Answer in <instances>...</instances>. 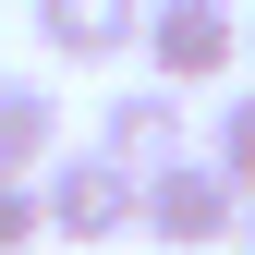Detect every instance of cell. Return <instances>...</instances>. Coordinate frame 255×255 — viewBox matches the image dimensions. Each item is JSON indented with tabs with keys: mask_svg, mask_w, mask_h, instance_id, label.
I'll return each instance as SVG.
<instances>
[{
	"mask_svg": "<svg viewBox=\"0 0 255 255\" xmlns=\"http://www.w3.org/2000/svg\"><path fill=\"white\" fill-rule=\"evenodd\" d=\"M98 146H110L134 182H158L170 158H195V122H182L170 85H122V98H98Z\"/></svg>",
	"mask_w": 255,
	"mask_h": 255,
	"instance_id": "obj_4",
	"label": "cell"
},
{
	"mask_svg": "<svg viewBox=\"0 0 255 255\" xmlns=\"http://www.w3.org/2000/svg\"><path fill=\"white\" fill-rule=\"evenodd\" d=\"M37 195H49V231H61V243H122V231H146V182L122 170L110 146H61L49 170H37Z\"/></svg>",
	"mask_w": 255,
	"mask_h": 255,
	"instance_id": "obj_1",
	"label": "cell"
},
{
	"mask_svg": "<svg viewBox=\"0 0 255 255\" xmlns=\"http://www.w3.org/2000/svg\"><path fill=\"white\" fill-rule=\"evenodd\" d=\"M207 158H219V170L255 195V85H243V98H219V122H207Z\"/></svg>",
	"mask_w": 255,
	"mask_h": 255,
	"instance_id": "obj_7",
	"label": "cell"
},
{
	"mask_svg": "<svg viewBox=\"0 0 255 255\" xmlns=\"http://www.w3.org/2000/svg\"><path fill=\"white\" fill-rule=\"evenodd\" d=\"M243 255H255V195H243Z\"/></svg>",
	"mask_w": 255,
	"mask_h": 255,
	"instance_id": "obj_9",
	"label": "cell"
},
{
	"mask_svg": "<svg viewBox=\"0 0 255 255\" xmlns=\"http://www.w3.org/2000/svg\"><path fill=\"white\" fill-rule=\"evenodd\" d=\"M231 61H243L231 0H146V85L195 98V85H231Z\"/></svg>",
	"mask_w": 255,
	"mask_h": 255,
	"instance_id": "obj_2",
	"label": "cell"
},
{
	"mask_svg": "<svg viewBox=\"0 0 255 255\" xmlns=\"http://www.w3.org/2000/svg\"><path fill=\"white\" fill-rule=\"evenodd\" d=\"M37 231H49V195L37 182H0V255H24Z\"/></svg>",
	"mask_w": 255,
	"mask_h": 255,
	"instance_id": "obj_8",
	"label": "cell"
},
{
	"mask_svg": "<svg viewBox=\"0 0 255 255\" xmlns=\"http://www.w3.org/2000/svg\"><path fill=\"white\" fill-rule=\"evenodd\" d=\"M61 158V98L37 73H0V182H37Z\"/></svg>",
	"mask_w": 255,
	"mask_h": 255,
	"instance_id": "obj_6",
	"label": "cell"
},
{
	"mask_svg": "<svg viewBox=\"0 0 255 255\" xmlns=\"http://www.w3.org/2000/svg\"><path fill=\"white\" fill-rule=\"evenodd\" d=\"M243 61H255V12H243Z\"/></svg>",
	"mask_w": 255,
	"mask_h": 255,
	"instance_id": "obj_10",
	"label": "cell"
},
{
	"mask_svg": "<svg viewBox=\"0 0 255 255\" xmlns=\"http://www.w3.org/2000/svg\"><path fill=\"white\" fill-rule=\"evenodd\" d=\"M37 49L49 61H122V49H146V0H37Z\"/></svg>",
	"mask_w": 255,
	"mask_h": 255,
	"instance_id": "obj_5",
	"label": "cell"
},
{
	"mask_svg": "<svg viewBox=\"0 0 255 255\" xmlns=\"http://www.w3.org/2000/svg\"><path fill=\"white\" fill-rule=\"evenodd\" d=\"M146 243H170V255H207V243H243V182L219 170V158H170V170L146 182Z\"/></svg>",
	"mask_w": 255,
	"mask_h": 255,
	"instance_id": "obj_3",
	"label": "cell"
}]
</instances>
